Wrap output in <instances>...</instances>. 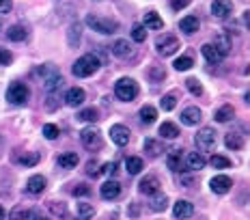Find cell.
I'll return each instance as SVG.
<instances>
[{
  "instance_id": "obj_1",
  "label": "cell",
  "mask_w": 250,
  "mask_h": 220,
  "mask_svg": "<svg viewBox=\"0 0 250 220\" xmlns=\"http://www.w3.org/2000/svg\"><path fill=\"white\" fill-rule=\"evenodd\" d=\"M100 59H97L95 54H84V56H80L76 63H74V76L78 78H88V76H93L97 69H100Z\"/></svg>"
},
{
  "instance_id": "obj_2",
  "label": "cell",
  "mask_w": 250,
  "mask_h": 220,
  "mask_svg": "<svg viewBox=\"0 0 250 220\" xmlns=\"http://www.w3.org/2000/svg\"><path fill=\"white\" fill-rule=\"evenodd\" d=\"M114 95H117L121 102H134L138 95V85L132 80V78H121L114 85Z\"/></svg>"
},
{
  "instance_id": "obj_3",
  "label": "cell",
  "mask_w": 250,
  "mask_h": 220,
  "mask_svg": "<svg viewBox=\"0 0 250 220\" xmlns=\"http://www.w3.org/2000/svg\"><path fill=\"white\" fill-rule=\"evenodd\" d=\"M86 24L91 26L93 30H97V33L102 35H112L119 30V24L114 22L110 18H100V15H86Z\"/></svg>"
},
{
  "instance_id": "obj_4",
  "label": "cell",
  "mask_w": 250,
  "mask_h": 220,
  "mask_svg": "<svg viewBox=\"0 0 250 220\" xmlns=\"http://www.w3.org/2000/svg\"><path fill=\"white\" fill-rule=\"evenodd\" d=\"M28 87L24 85V82H11L7 88V99L15 106H22V104L28 102Z\"/></svg>"
},
{
  "instance_id": "obj_5",
  "label": "cell",
  "mask_w": 250,
  "mask_h": 220,
  "mask_svg": "<svg viewBox=\"0 0 250 220\" xmlns=\"http://www.w3.org/2000/svg\"><path fill=\"white\" fill-rule=\"evenodd\" d=\"M179 39H177L175 35H160L158 39H155V50L160 52L162 56H170L175 54L177 50H179Z\"/></svg>"
},
{
  "instance_id": "obj_6",
  "label": "cell",
  "mask_w": 250,
  "mask_h": 220,
  "mask_svg": "<svg viewBox=\"0 0 250 220\" xmlns=\"http://www.w3.org/2000/svg\"><path fill=\"white\" fill-rule=\"evenodd\" d=\"M80 140H82V145H84L86 149H91V151L102 149V145H104L102 132H100L97 128H84V130L80 132Z\"/></svg>"
},
{
  "instance_id": "obj_7",
  "label": "cell",
  "mask_w": 250,
  "mask_h": 220,
  "mask_svg": "<svg viewBox=\"0 0 250 220\" xmlns=\"http://www.w3.org/2000/svg\"><path fill=\"white\" fill-rule=\"evenodd\" d=\"M194 143L201 151H211L216 147V132L211 128H203L199 134L194 136Z\"/></svg>"
},
{
  "instance_id": "obj_8",
  "label": "cell",
  "mask_w": 250,
  "mask_h": 220,
  "mask_svg": "<svg viewBox=\"0 0 250 220\" xmlns=\"http://www.w3.org/2000/svg\"><path fill=\"white\" fill-rule=\"evenodd\" d=\"M231 186H233V181H231V177H227V175H216L209 181L211 192H216V195H227V192L231 190Z\"/></svg>"
},
{
  "instance_id": "obj_9",
  "label": "cell",
  "mask_w": 250,
  "mask_h": 220,
  "mask_svg": "<svg viewBox=\"0 0 250 220\" xmlns=\"http://www.w3.org/2000/svg\"><path fill=\"white\" fill-rule=\"evenodd\" d=\"M231 11H233V2H231V0H213V4H211L213 18L225 20V18L231 15Z\"/></svg>"
},
{
  "instance_id": "obj_10",
  "label": "cell",
  "mask_w": 250,
  "mask_h": 220,
  "mask_svg": "<svg viewBox=\"0 0 250 220\" xmlns=\"http://www.w3.org/2000/svg\"><path fill=\"white\" fill-rule=\"evenodd\" d=\"M203 119V112H201V108H196V106H188L181 110V123L184 125H196Z\"/></svg>"
},
{
  "instance_id": "obj_11",
  "label": "cell",
  "mask_w": 250,
  "mask_h": 220,
  "mask_svg": "<svg viewBox=\"0 0 250 220\" xmlns=\"http://www.w3.org/2000/svg\"><path fill=\"white\" fill-rule=\"evenodd\" d=\"M110 138H112L114 145L125 147L129 143V130L125 128V125H112L110 128Z\"/></svg>"
},
{
  "instance_id": "obj_12",
  "label": "cell",
  "mask_w": 250,
  "mask_h": 220,
  "mask_svg": "<svg viewBox=\"0 0 250 220\" xmlns=\"http://www.w3.org/2000/svg\"><path fill=\"white\" fill-rule=\"evenodd\" d=\"M112 54L119 56V59H129V56L134 54V48L127 39H117L112 44Z\"/></svg>"
},
{
  "instance_id": "obj_13",
  "label": "cell",
  "mask_w": 250,
  "mask_h": 220,
  "mask_svg": "<svg viewBox=\"0 0 250 220\" xmlns=\"http://www.w3.org/2000/svg\"><path fill=\"white\" fill-rule=\"evenodd\" d=\"M138 190L143 195H155V192H160V179L155 175H147L145 179H140Z\"/></svg>"
},
{
  "instance_id": "obj_14",
  "label": "cell",
  "mask_w": 250,
  "mask_h": 220,
  "mask_svg": "<svg viewBox=\"0 0 250 220\" xmlns=\"http://www.w3.org/2000/svg\"><path fill=\"white\" fill-rule=\"evenodd\" d=\"M84 99H86V93L82 91L80 87H74V88H69V91L65 93V104H67V106H71V108L80 106Z\"/></svg>"
},
{
  "instance_id": "obj_15",
  "label": "cell",
  "mask_w": 250,
  "mask_h": 220,
  "mask_svg": "<svg viewBox=\"0 0 250 220\" xmlns=\"http://www.w3.org/2000/svg\"><path fill=\"white\" fill-rule=\"evenodd\" d=\"M100 195L102 198H106V201H112V198H117L119 195H121V183L119 181H106L104 186L100 188Z\"/></svg>"
},
{
  "instance_id": "obj_16",
  "label": "cell",
  "mask_w": 250,
  "mask_h": 220,
  "mask_svg": "<svg viewBox=\"0 0 250 220\" xmlns=\"http://www.w3.org/2000/svg\"><path fill=\"white\" fill-rule=\"evenodd\" d=\"M173 214H175V218H179V220H186V218H190L192 214H194V205H192L190 201H177L175 203V207H173Z\"/></svg>"
},
{
  "instance_id": "obj_17",
  "label": "cell",
  "mask_w": 250,
  "mask_h": 220,
  "mask_svg": "<svg viewBox=\"0 0 250 220\" xmlns=\"http://www.w3.org/2000/svg\"><path fill=\"white\" fill-rule=\"evenodd\" d=\"M199 26H201V22H199V18H196V15H186V18L179 20V28L184 30V33H188V35L196 33V30H199Z\"/></svg>"
},
{
  "instance_id": "obj_18",
  "label": "cell",
  "mask_w": 250,
  "mask_h": 220,
  "mask_svg": "<svg viewBox=\"0 0 250 220\" xmlns=\"http://www.w3.org/2000/svg\"><path fill=\"white\" fill-rule=\"evenodd\" d=\"M45 177L43 175H33L28 179V186H26V190L30 192V195H41V192L45 190Z\"/></svg>"
},
{
  "instance_id": "obj_19",
  "label": "cell",
  "mask_w": 250,
  "mask_h": 220,
  "mask_svg": "<svg viewBox=\"0 0 250 220\" xmlns=\"http://www.w3.org/2000/svg\"><path fill=\"white\" fill-rule=\"evenodd\" d=\"M201 50H203V56H205V61L211 63V65H218V63L225 59V56H222L220 52L216 50V45H213V44H205Z\"/></svg>"
},
{
  "instance_id": "obj_20",
  "label": "cell",
  "mask_w": 250,
  "mask_h": 220,
  "mask_svg": "<svg viewBox=\"0 0 250 220\" xmlns=\"http://www.w3.org/2000/svg\"><path fill=\"white\" fill-rule=\"evenodd\" d=\"M213 45H216V50L220 52L222 56H227L229 52H231V37L225 35V33L216 35V37H213Z\"/></svg>"
},
{
  "instance_id": "obj_21",
  "label": "cell",
  "mask_w": 250,
  "mask_h": 220,
  "mask_svg": "<svg viewBox=\"0 0 250 220\" xmlns=\"http://www.w3.org/2000/svg\"><path fill=\"white\" fill-rule=\"evenodd\" d=\"M186 164H188V169L190 171H201V169H205V158H203L201 154H196V151H192V154H188L186 155Z\"/></svg>"
},
{
  "instance_id": "obj_22",
  "label": "cell",
  "mask_w": 250,
  "mask_h": 220,
  "mask_svg": "<svg viewBox=\"0 0 250 220\" xmlns=\"http://www.w3.org/2000/svg\"><path fill=\"white\" fill-rule=\"evenodd\" d=\"M145 28H151V30H162V26H164V22H162V18H160L155 11H147L145 13Z\"/></svg>"
},
{
  "instance_id": "obj_23",
  "label": "cell",
  "mask_w": 250,
  "mask_h": 220,
  "mask_svg": "<svg viewBox=\"0 0 250 220\" xmlns=\"http://www.w3.org/2000/svg\"><path fill=\"white\" fill-rule=\"evenodd\" d=\"M233 114H235V108L231 106V104H225V106H220L216 110V114H213V119H216L218 123H227L233 119Z\"/></svg>"
},
{
  "instance_id": "obj_24",
  "label": "cell",
  "mask_w": 250,
  "mask_h": 220,
  "mask_svg": "<svg viewBox=\"0 0 250 220\" xmlns=\"http://www.w3.org/2000/svg\"><path fill=\"white\" fill-rule=\"evenodd\" d=\"M153 198H151L149 207L153 209V212H164L166 207H168V197L162 195V192H155V195H151Z\"/></svg>"
},
{
  "instance_id": "obj_25",
  "label": "cell",
  "mask_w": 250,
  "mask_h": 220,
  "mask_svg": "<svg viewBox=\"0 0 250 220\" xmlns=\"http://www.w3.org/2000/svg\"><path fill=\"white\" fill-rule=\"evenodd\" d=\"M125 169H127L129 175H138V173L145 169V164H143V160H140L138 155H129V158L125 160Z\"/></svg>"
},
{
  "instance_id": "obj_26",
  "label": "cell",
  "mask_w": 250,
  "mask_h": 220,
  "mask_svg": "<svg viewBox=\"0 0 250 220\" xmlns=\"http://www.w3.org/2000/svg\"><path fill=\"white\" fill-rule=\"evenodd\" d=\"M160 134H162V138L173 140V138L179 136V128H177L175 123H170V121H164L162 125H160Z\"/></svg>"
},
{
  "instance_id": "obj_27",
  "label": "cell",
  "mask_w": 250,
  "mask_h": 220,
  "mask_svg": "<svg viewBox=\"0 0 250 220\" xmlns=\"http://www.w3.org/2000/svg\"><path fill=\"white\" fill-rule=\"evenodd\" d=\"M7 37H9L11 41H24L26 37H28V30H26L24 26L15 24V26H11V28L7 30Z\"/></svg>"
},
{
  "instance_id": "obj_28",
  "label": "cell",
  "mask_w": 250,
  "mask_h": 220,
  "mask_svg": "<svg viewBox=\"0 0 250 220\" xmlns=\"http://www.w3.org/2000/svg\"><path fill=\"white\" fill-rule=\"evenodd\" d=\"M138 114H140V121L147 123V125H151V123L155 121V119H158V110H155L153 106H143Z\"/></svg>"
},
{
  "instance_id": "obj_29",
  "label": "cell",
  "mask_w": 250,
  "mask_h": 220,
  "mask_svg": "<svg viewBox=\"0 0 250 220\" xmlns=\"http://www.w3.org/2000/svg\"><path fill=\"white\" fill-rule=\"evenodd\" d=\"M62 87V78H61V73H50L48 78H45V91L48 93H54L56 88H61Z\"/></svg>"
},
{
  "instance_id": "obj_30",
  "label": "cell",
  "mask_w": 250,
  "mask_h": 220,
  "mask_svg": "<svg viewBox=\"0 0 250 220\" xmlns=\"http://www.w3.org/2000/svg\"><path fill=\"white\" fill-rule=\"evenodd\" d=\"M59 166L61 169H76L78 166V155L76 154H62V155H59Z\"/></svg>"
},
{
  "instance_id": "obj_31",
  "label": "cell",
  "mask_w": 250,
  "mask_h": 220,
  "mask_svg": "<svg viewBox=\"0 0 250 220\" xmlns=\"http://www.w3.org/2000/svg\"><path fill=\"white\" fill-rule=\"evenodd\" d=\"M15 160H18V164H22V166H35V164H39L41 155H39V154H35V151H30V154L18 155Z\"/></svg>"
},
{
  "instance_id": "obj_32",
  "label": "cell",
  "mask_w": 250,
  "mask_h": 220,
  "mask_svg": "<svg viewBox=\"0 0 250 220\" xmlns=\"http://www.w3.org/2000/svg\"><path fill=\"white\" fill-rule=\"evenodd\" d=\"M166 164H168L170 171H181V149H173L166 158Z\"/></svg>"
},
{
  "instance_id": "obj_33",
  "label": "cell",
  "mask_w": 250,
  "mask_h": 220,
  "mask_svg": "<svg viewBox=\"0 0 250 220\" xmlns=\"http://www.w3.org/2000/svg\"><path fill=\"white\" fill-rule=\"evenodd\" d=\"M80 35H82V26L80 24H71L69 28V35H67V41H69L71 48H78V44H80Z\"/></svg>"
},
{
  "instance_id": "obj_34",
  "label": "cell",
  "mask_w": 250,
  "mask_h": 220,
  "mask_svg": "<svg viewBox=\"0 0 250 220\" xmlns=\"http://www.w3.org/2000/svg\"><path fill=\"white\" fill-rule=\"evenodd\" d=\"M225 145L229 147L231 151H239L244 147V138L239 134H227L225 136Z\"/></svg>"
},
{
  "instance_id": "obj_35",
  "label": "cell",
  "mask_w": 250,
  "mask_h": 220,
  "mask_svg": "<svg viewBox=\"0 0 250 220\" xmlns=\"http://www.w3.org/2000/svg\"><path fill=\"white\" fill-rule=\"evenodd\" d=\"M78 119H80V121H86V123H95L97 119H100V112H97L95 108H84V110H80Z\"/></svg>"
},
{
  "instance_id": "obj_36",
  "label": "cell",
  "mask_w": 250,
  "mask_h": 220,
  "mask_svg": "<svg viewBox=\"0 0 250 220\" xmlns=\"http://www.w3.org/2000/svg\"><path fill=\"white\" fill-rule=\"evenodd\" d=\"M145 151H147L151 158H155V155L162 154V145H160L158 140H153V138H147L145 140Z\"/></svg>"
},
{
  "instance_id": "obj_37",
  "label": "cell",
  "mask_w": 250,
  "mask_h": 220,
  "mask_svg": "<svg viewBox=\"0 0 250 220\" xmlns=\"http://www.w3.org/2000/svg\"><path fill=\"white\" fill-rule=\"evenodd\" d=\"M186 87H188V91H190L194 97H201L203 95V85H201V80H196V78H188Z\"/></svg>"
},
{
  "instance_id": "obj_38",
  "label": "cell",
  "mask_w": 250,
  "mask_h": 220,
  "mask_svg": "<svg viewBox=\"0 0 250 220\" xmlns=\"http://www.w3.org/2000/svg\"><path fill=\"white\" fill-rule=\"evenodd\" d=\"M95 216V209L93 205H88V203H78V218L80 220H88Z\"/></svg>"
},
{
  "instance_id": "obj_39",
  "label": "cell",
  "mask_w": 250,
  "mask_h": 220,
  "mask_svg": "<svg viewBox=\"0 0 250 220\" xmlns=\"http://www.w3.org/2000/svg\"><path fill=\"white\" fill-rule=\"evenodd\" d=\"M175 69L177 71H188V69H192V65H194V61H192V56H179L175 63Z\"/></svg>"
},
{
  "instance_id": "obj_40",
  "label": "cell",
  "mask_w": 250,
  "mask_h": 220,
  "mask_svg": "<svg viewBox=\"0 0 250 220\" xmlns=\"http://www.w3.org/2000/svg\"><path fill=\"white\" fill-rule=\"evenodd\" d=\"M209 164L213 169H231V160L225 158V155H211Z\"/></svg>"
},
{
  "instance_id": "obj_41",
  "label": "cell",
  "mask_w": 250,
  "mask_h": 220,
  "mask_svg": "<svg viewBox=\"0 0 250 220\" xmlns=\"http://www.w3.org/2000/svg\"><path fill=\"white\" fill-rule=\"evenodd\" d=\"M149 78H151L153 82H162L164 78H166V69H164L162 65H153V67L149 69Z\"/></svg>"
},
{
  "instance_id": "obj_42",
  "label": "cell",
  "mask_w": 250,
  "mask_h": 220,
  "mask_svg": "<svg viewBox=\"0 0 250 220\" xmlns=\"http://www.w3.org/2000/svg\"><path fill=\"white\" fill-rule=\"evenodd\" d=\"M132 39L138 41V44H143V41L147 39V30H145L143 24H134L132 26Z\"/></svg>"
},
{
  "instance_id": "obj_43",
  "label": "cell",
  "mask_w": 250,
  "mask_h": 220,
  "mask_svg": "<svg viewBox=\"0 0 250 220\" xmlns=\"http://www.w3.org/2000/svg\"><path fill=\"white\" fill-rule=\"evenodd\" d=\"M59 134H61L59 125H54V123H45L43 125V136L48 140H56V138H59Z\"/></svg>"
},
{
  "instance_id": "obj_44",
  "label": "cell",
  "mask_w": 250,
  "mask_h": 220,
  "mask_svg": "<svg viewBox=\"0 0 250 220\" xmlns=\"http://www.w3.org/2000/svg\"><path fill=\"white\" fill-rule=\"evenodd\" d=\"M160 104H162V110H166V112H168V110H173L177 106V93H166Z\"/></svg>"
},
{
  "instance_id": "obj_45",
  "label": "cell",
  "mask_w": 250,
  "mask_h": 220,
  "mask_svg": "<svg viewBox=\"0 0 250 220\" xmlns=\"http://www.w3.org/2000/svg\"><path fill=\"white\" fill-rule=\"evenodd\" d=\"M30 212L26 207H13L11 214H9V220H28Z\"/></svg>"
},
{
  "instance_id": "obj_46",
  "label": "cell",
  "mask_w": 250,
  "mask_h": 220,
  "mask_svg": "<svg viewBox=\"0 0 250 220\" xmlns=\"http://www.w3.org/2000/svg\"><path fill=\"white\" fill-rule=\"evenodd\" d=\"M50 209H52V214H56V216H65L67 214V207H65V203H50Z\"/></svg>"
},
{
  "instance_id": "obj_47",
  "label": "cell",
  "mask_w": 250,
  "mask_h": 220,
  "mask_svg": "<svg viewBox=\"0 0 250 220\" xmlns=\"http://www.w3.org/2000/svg\"><path fill=\"white\" fill-rule=\"evenodd\" d=\"M86 173H88V175H91V177H97V175H100V173H102V169H100V164H97L95 160H91V162H88V164H86Z\"/></svg>"
},
{
  "instance_id": "obj_48",
  "label": "cell",
  "mask_w": 250,
  "mask_h": 220,
  "mask_svg": "<svg viewBox=\"0 0 250 220\" xmlns=\"http://www.w3.org/2000/svg\"><path fill=\"white\" fill-rule=\"evenodd\" d=\"M117 171H119L117 162H106V164L102 166V173H106V175H117Z\"/></svg>"
},
{
  "instance_id": "obj_49",
  "label": "cell",
  "mask_w": 250,
  "mask_h": 220,
  "mask_svg": "<svg viewBox=\"0 0 250 220\" xmlns=\"http://www.w3.org/2000/svg\"><path fill=\"white\" fill-rule=\"evenodd\" d=\"M188 4H190V0H170V9H173V11H181Z\"/></svg>"
},
{
  "instance_id": "obj_50",
  "label": "cell",
  "mask_w": 250,
  "mask_h": 220,
  "mask_svg": "<svg viewBox=\"0 0 250 220\" xmlns=\"http://www.w3.org/2000/svg\"><path fill=\"white\" fill-rule=\"evenodd\" d=\"M88 192H91V188L84 186V183H80V186L74 188V197H88Z\"/></svg>"
},
{
  "instance_id": "obj_51",
  "label": "cell",
  "mask_w": 250,
  "mask_h": 220,
  "mask_svg": "<svg viewBox=\"0 0 250 220\" xmlns=\"http://www.w3.org/2000/svg\"><path fill=\"white\" fill-rule=\"evenodd\" d=\"M11 61H13V56L9 54L7 50H0V63H2V65H9Z\"/></svg>"
},
{
  "instance_id": "obj_52",
  "label": "cell",
  "mask_w": 250,
  "mask_h": 220,
  "mask_svg": "<svg viewBox=\"0 0 250 220\" xmlns=\"http://www.w3.org/2000/svg\"><path fill=\"white\" fill-rule=\"evenodd\" d=\"M11 7H13L11 0H0V13H9L11 11Z\"/></svg>"
},
{
  "instance_id": "obj_53",
  "label": "cell",
  "mask_w": 250,
  "mask_h": 220,
  "mask_svg": "<svg viewBox=\"0 0 250 220\" xmlns=\"http://www.w3.org/2000/svg\"><path fill=\"white\" fill-rule=\"evenodd\" d=\"M140 214V207H138V203H132V205H129V216L132 218H136Z\"/></svg>"
},
{
  "instance_id": "obj_54",
  "label": "cell",
  "mask_w": 250,
  "mask_h": 220,
  "mask_svg": "<svg viewBox=\"0 0 250 220\" xmlns=\"http://www.w3.org/2000/svg\"><path fill=\"white\" fill-rule=\"evenodd\" d=\"M244 24H246V28L250 30V11L244 13Z\"/></svg>"
},
{
  "instance_id": "obj_55",
  "label": "cell",
  "mask_w": 250,
  "mask_h": 220,
  "mask_svg": "<svg viewBox=\"0 0 250 220\" xmlns=\"http://www.w3.org/2000/svg\"><path fill=\"white\" fill-rule=\"evenodd\" d=\"M0 220H4V209H2V205H0Z\"/></svg>"
},
{
  "instance_id": "obj_56",
  "label": "cell",
  "mask_w": 250,
  "mask_h": 220,
  "mask_svg": "<svg viewBox=\"0 0 250 220\" xmlns=\"http://www.w3.org/2000/svg\"><path fill=\"white\" fill-rule=\"evenodd\" d=\"M244 99H246V104H248V106H250V91L246 93V97H244Z\"/></svg>"
},
{
  "instance_id": "obj_57",
  "label": "cell",
  "mask_w": 250,
  "mask_h": 220,
  "mask_svg": "<svg viewBox=\"0 0 250 220\" xmlns=\"http://www.w3.org/2000/svg\"><path fill=\"white\" fill-rule=\"evenodd\" d=\"M35 220H50V218H45V216H37V218H35Z\"/></svg>"
},
{
  "instance_id": "obj_58",
  "label": "cell",
  "mask_w": 250,
  "mask_h": 220,
  "mask_svg": "<svg viewBox=\"0 0 250 220\" xmlns=\"http://www.w3.org/2000/svg\"><path fill=\"white\" fill-rule=\"evenodd\" d=\"M244 73H250V65L246 67V69H244Z\"/></svg>"
}]
</instances>
